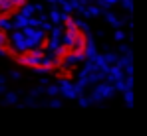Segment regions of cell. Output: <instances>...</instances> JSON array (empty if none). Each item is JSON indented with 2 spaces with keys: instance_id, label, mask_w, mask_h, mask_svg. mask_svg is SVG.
<instances>
[{
  "instance_id": "obj_1",
  "label": "cell",
  "mask_w": 147,
  "mask_h": 136,
  "mask_svg": "<svg viewBox=\"0 0 147 136\" xmlns=\"http://www.w3.org/2000/svg\"><path fill=\"white\" fill-rule=\"evenodd\" d=\"M0 51L22 67L72 85L90 63L92 38L56 0H0Z\"/></svg>"
}]
</instances>
